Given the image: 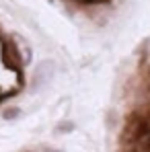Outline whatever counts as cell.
<instances>
[{
	"label": "cell",
	"instance_id": "cell-3",
	"mask_svg": "<svg viewBox=\"0 0 150 152\" xmlns=\"http://www.w3.org/2000/svg\"><path fill=\"white\" fill-rule=\"evenodd\" d=\"M107 124H109V127L115 126V111H109V119H107Z\"/></svg>",
	"mask_w": 150,
	"mask_h": 152
},
{
	"label": "cell",
	"instance_id": "cell-2",
	"mask_svg": "<svg viewBox=\"0 0 150 152\" xmlns=\"http://www.w3.org/2000/svg\"><path fill=\"white\" fill-rule=\"evenodd\" d=\"M56 129H58L60 134H68V132H72V129H74V124H72V121H62Z\"/></svg>",
	"mask_w": 150,
	"mask_h": 152
},
{
	"label": "cell",
	"instance_id": "cell-4",
	"mask_svg": "<svg viewBox=\"0 0 150 152\" xmlns=\"http://www.w3.org/2000/svg\"><path fill=\"white\" fill-rule=\"evenodd\" d=\"M4 115H6V117H15V115H19V111H17V109H10V111H6Z\"/></svg>",
	"mask_w": 150,
	"mask_h": 152
},
{
	"label": "cell",
	"instance_id": "cell-1",
	"mask_svg": "<svg viewBox=\"0 0 150 152\" xmlns=\"http://www.w3.org/2000/svg\"><path fill=\"white\" fill-rule=\"evenodd\" d=\"M53 70H56L53 62H41L39 68H37V72H35V82H37V84H45V82H50L51 76H53Z\"/></svg>",
	"mask_w": 150,
	"mask_h": 152
}]
</instances>
